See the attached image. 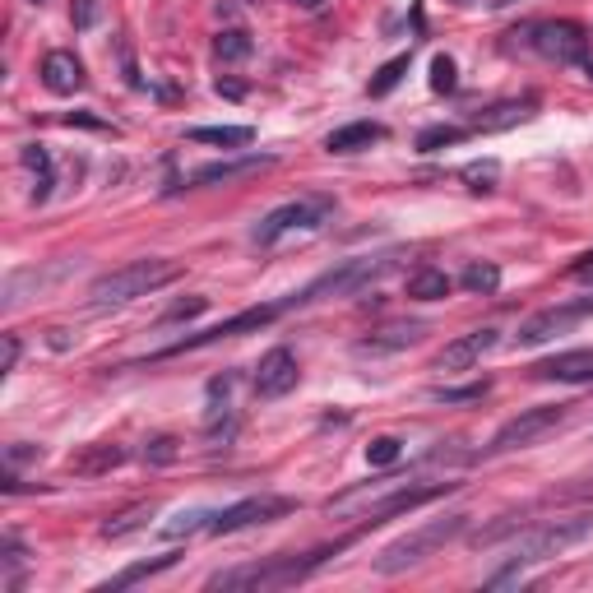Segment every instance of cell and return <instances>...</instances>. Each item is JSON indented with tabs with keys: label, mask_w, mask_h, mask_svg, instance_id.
<instances>
[{
	"label": "cell",
	"mask_w": 593,
	"mask_h": 593,
	"mask_svg": "<svg viewBox=\"0 0 593 593\" xmlns=\"http://www.w3.org/2000/svg\"><path fill=\"white\" fill-rule=\"evenodd\" d=\"M353 543V538H343L334 547H316V552L306 556H265V561H246V566H228L209 575V589H251V593H269V589H292V584H302L311 570H320L329 556H339L343 547Z\"/></svg>",
	"instance_id": "obj_1"
},
{
	"label": "cell",
	"mask_w": 593,
	"mask_h": 593,
	"mask_svg": "<svg viewBox=\"0 0 593 593\" xmlns=\"http://www.w3.org/2000/svg\"><path fill=\"white\" fill-rule=\"evenodd\" d=\"M593 533V515H575V519H552V524H538V529H524L510 543V552H505V566L496 570L492 589H505V584H515L524 570L543 566V561H552V556H561L566 547H575L580 538H589Z\"/></svg>",
	"instance_id": "obj_2"
},
{
	"label": "cell",
	"mask_w": 593,
	"mask_h": 593,
	"mask_svg": "<svg viewBox=\"0 0 593 593\" xmlns=\"http://www.w3.org/2000/svg\"><path fill=\"white\" fill-rule=\"evenodd\" d=\"M181 274L177 260H130V265L112 269V274H102L89 283V302L98 306V311H107V306H126L135 302V297H149V292L167 288L172 278Z\"/></svg>",
	"instance_id": "obj_3"
},
{
	"label": "cell",
	"mask_w": 593,
	"mask_h": 593,
	"mask_svg": "<svg viewBox=\"0 0 593 593\" xmlns=\"http://www.w3.org/2000/svg\"><path fill=\"white\" fill-rule=\"evenodd\" d=\"M464 529H468V515H445V519H431L422 529L404 533V538H394L390 547L376 552V575H404V570L422 566V561H431L445 543H455Z\"/></svg>",
	"instance_id": "obj_4"
},
{
	"label": "cell",
	"mask_w": 593,
	"mask_h": 593,
	"mask_svg": "<svg viewBox=\"0 0 593 593\" xmlns=\"http://www.w3.org/2000/svg\"><path fill=\"white\" fill-rule=\"evenodd\" d=\"M450 487H455V482H431V487H394L390 496H362V501L334 505L329 515H334V519H362L366 529H371V524H385L390 515H408V510H417V505L436 501V496H445Z\"/></svg>",
	"instance_id": "obj_5"
},
{
	"label": "cell",
	"mask_w": 593,
	"mask_h": 593,
	"mask_svg": "<svg viewBox=\"0 0 593 593\" xmlns=\"http://www.w3.org/2000/svg\"><path fill=\"white\" fill-rule=\"evenodd\" d=\"M394 260L390 255H362V260H343L339 269L320 274L311 288H302L297 297H288L292 306H306V302H320V297H348V292H362L366 283H376L380 274H390Z\"/></svg>",
	"instance_id": "obj_6"
},
{
	"label": "cell",
	"mask_w": 593,
	"mask_h": 593,
	"mask_svg": "<svg viewBox=\"0 0 593 593\" xmlns=\"http://www.w3.org/2000/svg\"><path fill=\"white\" fill-rule=\"evenodd\" d=\"M329 214H334V200H325V195H316V200H292V204H278L274 214L260 218V228L251 232L255 246H274L278 237H288V232H316L329 223Z\"/></svg>",
	"instance_id": "obj_7"
},
{
	"label": "cell",
	"mask_w": 593,
	"mask_h": 593,
	"mask_svg": "<svg viewBox=\"0 0 593 593\" xmlns=\"http://www.w3.org/2000/svg\"><path fill=\"white\" fill-rule=\"evenodd\" d=\"M524 42L556 65H584L589 61V33H584L575 19H547V24L524 28Z\"/></svg>",
	"instance_id": "obj_8"
},
{
	"label": "cell",
	"mask_w": 593,
	"mask_h": 593,
	"mask_svg": "<svg viewBox=\"0 0 593 593\" xmlns=\"http://www.w3.org/2000/svg\"><path fill=\"white\" fill-rule=\"evenodd\" d=\"M566 422V404H538V408H524L519 417H510L501 431L492 436L487 455H510V450H524V445H538L552 427Z\"/></svg>",
	"instance_id": "obj_9"
},
{
	"label": "cell",
	"mask_w": 593,
	"mask_h": 593,
	"mask_svg": "<svg viewBox=\"0 0 593 593\" xmlns=\"http://www.w3.org/2000/svg\"><path fill=\"white\" fill-rule=\"evenodd\" d=\"M593 316V297H584V302H566V306H547V311H538V316H529L524 325H519L515 343L519 348H543V343H552L556 334H570V329L580 325V320Z\"/></svg>",
	"instance_id": "obj_10"
},
{
	"label": "cell",
	"mask_w": 593,
	"mask_h": 593,
	"mask_svg": "<svg viewBox=\"0 0 593 593\" xmlns=\"http://www.w3.org/2000/svg\"><path fill=\"white\" fill-rule=\"evenodd\" d=\"M297 501L288 496H246L237 505H223L214 519H209V533H237V529H251V524H274V519L292 515Z\"/></svg>",
	"instance_id": "obj_11"
},
{
	"label": "cell",
	"mask_w": 593,
	"mask_h": 593,
	"mask_svg": "<svg viewBox=\"0 0 593 593\" xmlns=\"http://www.w3.org/2000/svg\"><path fill=\"white\" fill-rule=\"evenodd\" d=\"M292 302H274V306H251V311H241V316H232V320H223V325H214V329H204V334H186L181 343H172L163 357H172V353H186V348H204V343H223V339H237V334H246V329H265L269 320H278L283 311H288Z\"/></svg>",
	"instance_id": "obj_12"
},
{
	"label": "cell",
	"mask_w": 593,
	"mask_h": 593,
	"mask_svg": "<svg viewBox=\"0 0 593 593\" xmlns=\"http://www.w3.org/2000/svg\"><path fill=\"white\" fill-rule=\"evenodd\" d=\"M288 390H297V357L288 348H269L255 366V394L260 399H283Z\"/></svg>",
	"instance_id": "obj_13"
},
{
	"label": "cell",
	"mask_w": 593,
	"mask_h": 593,
	"mask_svg": "<svg viewBox=\"0 0 593 593\" xmlns=\"http://www.w3.org/2000/svg\"><path fill=\"white\" fill-rule=\"evenodd\" d=\"M496 339H501L496 329H473V334H459L455 343H445V348H441L436 366H441V371H473V366H478L482 357L496 348Z\"/></svg>",
	"instance_id": "obj_14"
},
{
	"label": "cell",
	"mask_w": 593,
	"mask_h": 593,
	"mask_svg": "<svg viewBox=\"0 0 593 593\" xmlns=\"http://www.w3.org/2000/svg\"><path fill=\"white\" fill-rule=\"evenodd\" d=\"M38 75L47 84V93H56V98H70L75 89H84V65H79L75 51H47Z\"/></svg>",
	"instance_id": "obj_15"
},
{
	"label": "cell",
	"mask_w": 593,
	"mask_h": 593,
	"mask_svg": "<svg viewBox=\"0 0 593 593\" xmlns=\"http://www.w3.org/2000/svg\"><path fill=\"white\" fill-rule=\"evenodd\" d=\"M274 167L269 153H246V158H232V163H204L190 172V186H218V181H241V177H255V172H265Z\"/></svg>",
	"instance_id": "obj_16"
},
{
	"label": "cell",
	"mask_w": 593,
	"mask_h": 593,
	"mask_svg": "<svg viewBox=\"0 0 593 593\" xmlns=\"http://www.w3.org/2000/svg\"><path fill=\"white\" fill-rule=\"evenodd\" d=\"M538 380H566V385H580V380H593V348H570V353H556L547 362L533 366Z\"/></svg>",
	"instance_id": "obj_17"
},
{
	"label": "cell",
	"mask_w": 593,
	"mask_h": 593,
	"mask_svg": "<svg viewBox=\"0 0 593 593\" xmlns=\"http://www.w3.org/2000/svg\"><path fill=\"white\" fill-rule=\"evenodd\" d=\"M121 464H126V450L112 441H93V445H84L79 455H70V473H75V478H102V473H112V468H121Z\"/></svg>",
	"instance_id": "obj_18"
},
{
	"label": "cell",
	"mask_w": 593,
	"mask_h": 593,
	"mask_svg": "<svg viewBox=\"0 0 593 593\" xmlns=\"http://www.w3.org/2000/svg\"><path fill=\"white\" fill-rule=\"evenodd\" d=\"M427 325H417V320H399V325H385L376 329L371 339H362V353H399V348H413L422 343Z\"/></svg>",
	"instance_id": "obj_19"
},
{
	"label": "cell",
	"mask_w": 593,
	"mask_h": 593,
	"mask_svg": "<svg viewBox=\"0 0 593 593\" xmlns=\"http://www.w3.org/2000/svg\"><path fill=\"white\" fill-rule=\"evenodd\" d=\"M385 139V126H376V121H353V126H339L334 135L325 139L329 153H362L371 149V144H380Z\"/></svg>",
	"instance_id": "obj_20"
},
{
	"label": "cell",
	"mask_w": 593,
	"mask_h": 593,
	"mask_svg": "<svg viewBox=\"0 0 593 593\" xmlns=\"http://www.w3.org/2000/svg\"><path fill=\"white\" fill-rule=\"evenodd\" d=\"M19 163L33 172V200L42 204L51 195V186H56V177H51V153L42 149V144H24V149H19Z\"/></svg>",
	"instance_id": "obj_21"
},
{
	"label": "cell",
	"mask_w": 593,
	"mask_h": 593,
	"mask_svg": "<svg viewBox=\"0 0 593 593\" xmlns=\"http://www.w3.org/2000/svg\"><path fill=\"white\" fill-rule=\"evenodd\" d=\"M408 297L413 302H445L450 297V278H445V269H417L413 278H408Z\"/></svg>",
	"instance_id": "obj_22"
},
{
	"label": "cell",
	"mask_w": 593,
	"mask_h": 593,
	"mask_svg": "<svg viewBox=\"0 0 593 593\" xmlns=\"http://www.w3.org/2000/svg\"><path fill=\"white\" fill-rule=\"evenodd\" d=\"M186 139L195 144H218V149H246L251 144V126H195Z\"/></svg>",
	"instance_id": "obj_23"
},
{
	"label": "cell",
	"mask_w": 593,
	"mask_h": 593,
	"mask_svg": "<svg viewBox=\"0 0 593 593\" xmlns=\"http://www.w3.org/2000/svg\"><path fill=\"white\" fill-rule=\"evenodd\" d=\"M149 519H153V505H130V510H121L116 519H107V524H102V538H126V533L144 529Z\"/></svg>",
	"instance_id": "obj_24"
},
{
	"label": "cell",
	"mask_w": 593,
	"mask_h": 593,
	"mask_svg": "<svg viewBox=\"0 0 593 593\" xmlns=\"http://www.w3.org/2000/svg\"><path fill=\"white\" fill-rule=\"evenodd\" d=\"M214 56L218 61H246L251 56V33L246 28H223L214 38Z\"/></svg>",
	"instance_id": "obj_25"
},
{
	"label": "cell",
	"mask_w": 593,
	"mask_h": 593,
	"mask_svg": "<svg viewBox=\"0 0 593 593\" xmlns=\"http://www.w3.org/2000/svg\"><path fill=\"white\" fill-rule=\"evenodd\" d=\"M459 283H464L468 292H482V297H487V292L501 288V269H496L492 260H478V265L464 269V278H459Z\"/></svg>",
	"instance_id": "obj_26"
},
{
	"label": "cell",
	"mask_w": 593,
	"mask_h": 593,
	"mask_svg": "<svg viewBox=\"0 0 593 593\" xmlns=\"http://www.w3.org/2000/svg\"><path fill=\"white\" fill-rule=\"evenodd\" d=\"M404 459V441L399 436H371V445H366V464L371 468H390Z\"/></svg>",
	"instance_id": "obj_27"
},
{
	"label": "cell",
	"mask_w": 593,
	"mask_h": 593,
	"mask_svg": "<svg viewBox=\"0 0 593 593\" xmlns=\"http://www.w3.org/2000/svg\"><path fill=\"white\" fill-rule=\"evenodd\" d=\"M524 116H529V102H501L487 116H478V130H505V126H515V121H524Z\"/></svg>",
	"instance_id": "obj_28"
},
{
	"label": "cell",
	"mask_w": 593,
	"mask_h": 593,
	"mask_svg": "<svg viewBox=\"0 0 593 593\" xmlns=\"http://www.w3.org/2000/svg\"><path fill=\"white\" fill-rule=\"evenodd\" d=\"M209 510H181V515H172L163 524V538H172V543H177V538H186V533H195V529H209Z\"/></svg>",
	"instance_id": "obj_29"
},
{
	"label": "cell",
	"mask_w": 593,
	"mask_h": 593,
	"mask_svg": "<svg viewBox=\"0 0 593 593\" xmlns=\"http://www.w3.org/2000/svg\"><path fill=\"white\" fill-rule=\"evenodd\" d=\"M167 566H177V556H158V561H139V566L121 570V575H116L112 584H102V589H126V584L149 580V575H158V570H167Z\"/></svg>",
	"instance_id": "obj_30"
},
{
	"label": "cell",
	"mask_w": 593,
	"mask_h": 593,
	"mask_svg": "<svg viewBox=\"0 0 593 593\" xmlns=\"http://www.w3.org/2000/svg\"><path fill=\"white\" fill-rule=\"evenodd\" d=\"M468 130L464 126H427L422 135H417V149L422 153H436V149H445V144H459Z\"/></svg>",
	"instance_id": "obj_31"
},
{
	"label": "cell",
	"mask_w": 593,
	"mask_h": 593,
	"mask_svg": "<svg viewBox=\"0 0 593 593\" xmlns=\"http://www.w3.org/2000/svg\"><path fill=\"white\" fill-rule=\"evenodd\" d=\"M404 75H408V56H394L390 65H380V75L371 79V89H366V93H371V98H385V93H390Z\"/></svg>",
	"instance_id": "obj_32"
},
{
	"label": "cell",
	"mask_w": 593,
	"mask_h": 593,
	"mask_svg": "<svg viewBox=\"0 0 593 593\" xmlns=\"http://www.w3.org/2000/svg\"><path fill=\"white\" fill-rule=\"evenodd\" d=\"M431 89L436 93H455L459 89V70H455L450 56H436V61H431Z\"/></svg>",
	"instance_id": "obj_33"
},
{
	"label": "cell",
	"mask_w": 593,
	"mask_h": 593,
	"mask_svg": "<svg viewBox=\"0 0 593 593\" xmlns=\"http://www.w3.org/2000/svg\"><path fill=\"white\" fill-rule=\"evenodd\" d=\"M177 455H181V450H177L172 436H153V441L144 445V459H149V464H172Z\"/></svg>",
	"instance_id": "obj_34"
},
{
	"label": "cell",
	"mask_w": 593,
	"mask_h": 593,
	"mask_svg": "<svg viewBox=\"0 0 593 593\" xmlns=\"http://www.w3.org/2000/svg\"><path fill=\"white\" fill-rule=\"evenodd\" d=\"M464 181H468V190H492L496 163H473V167H464Z\"/></svg>",
	"instance_id": "obj_35"
},
{
	"label": "cell",
	"mask_w": 593,
	"mask_h": 593,
	"mask_svg": "<svg viewBox=\"0 0 593 593\" xmlns=\"http://www.w3.org/2000/svg\"><path fill=\"white\" fill-rule=\"evenodd\" d=\"M98 14H102L98 0H75V5H70V19H75V28H93V24H98Z\"/></svg>",
	"instance_id": "obj_36"
},
{
	"label": "cell",
	"mask_w": 593,
	"mask_h": 593,
	"mask_svg": "<svg viewBox=\"0 0 593 593\" xmlns=\"http://www.w3.org/2000/svg\"><path fill=\"white\" fill-rule=\"evenodd\" d=\"M487 394V380L482 385H464V390H436V399L441 404H468V399H482Z\"/></svg>",
	"instance_id": "obj_37"
},
{
	"label": "cell",
	"mask_w": 593,
	"mask_h": 593,
	"mask_svg": "<svg viewBox=\"0 0 593 593\" xmlns=\"http://www.w3.org/2000/svg\"><path fill=\"white\" fill-rule=\"evenodd\" d=\"M28 459H42V445H10L5 450V464H28Z\"/></svg>",
	"instance_id": "obj_38"
},
{
	"label": "cell",
	"mask_w": 593,
	"mask_h": 593,
	"mask_svg": "<svg viewBox=\"0 0 593 593\" xmlns=\"http://www.w3.org/2000/svg\"><path fill=\"white\" fill-rule=\"evenodd\" d=\"M204 297H190V302H181V306H172V311H167V320H190V316H200L204 311Z\"/></svg>",
	"instance_id": "obj_39"
},
{
	"label": "cell",
	"mask_w": 593,
	"mask_h": 593,
	"mask_svg": "<svg viewBox=\"0 0 593 593\" xmlns=\"http://www.w3.org/2000/svg\"><path fill=\"white\" fill-rule=\"evenodd\" d=\"M14 362H19V334H5V362H0V371L10 376Z\"/></svg>",
	"instance_id": "obj_40"
},
{
	"label": "cell",
	"mask_w": 593,
	"mask_h": 593,
	"mask_svg": "<svg viewBox=\"0 0 593 593\" xmlns=\"http://www.w3.org/2000/svg\"><path fill=\"white\" fill-rule=\"evenodd\" d=\"M51 348H70V329H51Z\"/></svg>",
	"instance_id": "obj_41"
},
{
	"label": "cell",
	"mask_w": 593,
	"mask_h": 593,
	"mask_svg": "<svg viewBox=\"0 0 593 593\" xmlns=\"http://www.w3.org/2000/svg\"><path fill=\"white\" fill-rule=\"evenodd\" d=\"M292 5H302V10H320L325 0H292Z\"/></svg>",
	"instance_id": "obj_42"
},
{
	"label": "cell",
	"mask_w": 593,
	"mask_h": 593,
	"mask_svg": "<svg viewBox=\"0 0 593 593\" xmlns=\"http://www.w3.org/2000/svg\"><path fill=\"white\" fill-rule=\"evenodd\" d=\"M28 5H47V0H28Z\"/></svg>",
	"instance_id": "obj_43"
},
{
	"label": "cell",
	"mask_w": 593,
	"mask_h": 593,
	"mask_svg": "<svg viewBox=\"0 0 593 593\" xmlns=\"http://www.w3.org/2000/svg\"><path fill=\"white\" fill-rule=\"evenodd\" d=\"M492 5H510V0H492Z\"/></svg>",
	"instance_id": "obj_44"
}]
</instances>
